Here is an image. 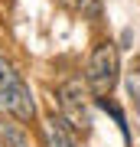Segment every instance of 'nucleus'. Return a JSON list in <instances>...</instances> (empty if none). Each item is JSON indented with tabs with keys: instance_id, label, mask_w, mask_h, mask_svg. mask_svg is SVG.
<instances>
[{
	"instance_id": "7",
	"label": "nucleus",
	"mask_w": 140,
	"mask_h": 147,
	"mask_svg": "<svg viewBox=\"0 0 140 147\" xmlns=\"http://www.w3.org/2000/svg\"><path fill=\"white\" fill-rule=\"evenodd\" d=\"M124 82H127V95L134 98V105H137V111H140V62L124 75Z\"/></svg>"
},
{
	"instance_id": "1",
	"label": "nucleus",
	"mask_w": 140,
	"mask_h": 147,
	"mask_svg": "<svg viewBox=\"0 0 140 147\" xmlns=\"http://www.w3.org/2000/svg\"><path fill=\"white\" fill-rule=\"evenodd\" d=\"M59 111H62L59 118H62L75 134H82V137L91 134V105H88V92H85V85L78 79L65 82L62 88H59Z\"/></svg>"
},
{
	"instance_id": "6",
	"label": "nucleus",
	"mask_w": 140,
	"mask_h": 147,
	"mask_svg": "<svg viewBox=\"0 0 140 147\" xmlns=\"http://www.w3.org/2000/svg\"><path fill=\"white\" fill-rule=\"evenodd\" d=\"M98 108H104L111 118L117 121V127H121V134H124V141H130V131H127V118H124V111H121L114 101H108V98H98Z\"/></svg>"
},
{
	"instance_id": "3",
	"label": "nucleus",
	"mask_w": 140,
	"mask_h": 147,
	"mask_svg": "<svg viewBox=\"0 0 140 147\" xmlns=\"http://www.w3.org/2000/svg\"><path fill=\"white\" fill-rule=\"evenodd\" d=\"M42 141L46 147H72V137H68V124L62 118H46V124H42Z\"/></svg>"
},
{
	"instance_id": "5",
	"label": "nucleus",
	"mask_w": 140,
	"mask_h": 147,
	"mask_svg": "<svg viewBox=\"0 0 140 147\" xmlns=\"http://www.w3.org/2000/svg\"><path fill=\"white\" fill-rule=\"evenodd\" d=\"M0 137H3V144H7V147H26L23 131H20L16 124H10V121H0Z\"/></svg>"
},
{
	"instance_id": "4",
	"label": "nucleus",
	"mask_w": 140,
	"mask_h": 147,
	"mask_svg": "<svg viewBox=\"0 0 140 147\" xmlns=\"http://www.w3.org/2000/svg\"><path fill=\"white\" fill-rule=\"evenodd\" d=\"M16 82H20V72L10 65V59L0 53V111H7V98H10Z\"/></svg>"
},
{
	"instance_id": "8",
	"label": "nucleus",
	"mask_w": 140,
	"mask_h": 147,
	"mask_svg": "<svg viewBox=\"0 0 140 147\" xmlns=\"http://www.w3.org/2000/svg\"><path fill=\"white\" fill-rule=\"evenodd\" d=\"M78 10L88 16V20H98L101 16V0H78Z\"/></svg>"
},
{
	"instance_id": "2",
	"label": "nucleus",
	"mask_w": 140,
	"mask_h": 147,
	"mask_svg": "<svg viewBox=\"0 0 140 147\" xmlns=\"http://www.w3.org/2000/svg\"><path fill=\"white\" fill-rule=\"evenodd\" d=\"M117 46L111 39H104L94 46V53L88 59V85L94 95H111V88L117 85Z\"/></svg>"
}]
</instances>
